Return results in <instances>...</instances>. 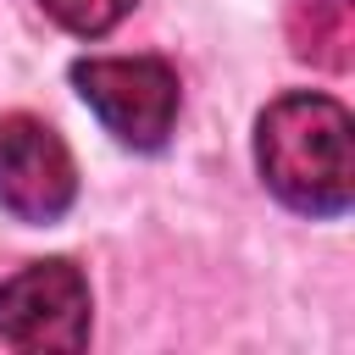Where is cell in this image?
<instances>
[{"mask_svg": "<svg viewBox=\"0 0 355 355\" xmlns=\"http://www.w3.org/2000/svg\"><path fill=\"white\" fill-rule=\"evenodd\" d=\"M255 166L300 216H344L355 200V122L333 94H283L255 122Z\"/></svg>", "mask_w": 355, "mask_h": 355, "instance_id": "6da1fadb", "label": "cell"}, {"mask_svg": "<svg viewBox=\"0 0 355 355\" xmlns=\"http://www.w3.org/2000/svg\"><path fill=\"white\" fill-rule=\"evenodd\" d=\"M72 83L128 150H161L178 128V72L161 55H89L72 61Z\"/></svg>", "mask_w": 355, "mask_h": 355, "instance_id": "7a4b0ae2", "label": "cell"}, {"mask_svg": "<svg viewBox=\"0 0 355 355\" xmlns=\"http://www.w3.org/2000/svg\"><path fill=\"white\" fill-rule=\"evenodd\" d=\"M0 338L11 349H83L89 344V277L72 261H33L0 283Z\"/></svg>", "mask_w": 355, "mask_h": 355, "instance_id": "3957f363", "label": "cell"}, {"mask_svg": "<svg viewBox=\"0 0 355 355\" xmlns=\"http://www.w3.org/2000/svg\"><path fill=\"white\" fill-rule=\"evenodd\" d=\"M78 200V166L61 133L39 116H0V211L17 222H55Z\"/></svg>", "mask_w": 355, "mask_h": 355, "instance_id": "277c9868", "label": "cell"}, {"mask_svg": "<svg viewBox=\"0 0 355 355\" xmlns=\"http://www.w3.org/2000/svg\"><path fill=\"white\" fill-rule=\"evenodd\" d=\"M288 55L316 72H349L355 61V0H288Z\"/></svg>", "mask_w": 355, "mask_h": 355, "instance_id": "5b68a950", "label": "cell"}, {"mask_svg": "<svg viewBox=\"0 0 355 355\" xmlns=\"http://www.w3.org/2000/svg\"><path fill=\"white\" fill-rule=\"evenodd\" d=\"M67 33H78V39H100V33H111L139 0H39Z\"/></svg>", "mask_w": 355, "mask_h": 355, "instance_id": "8992f818", "label": "cell"}]
</instances>
